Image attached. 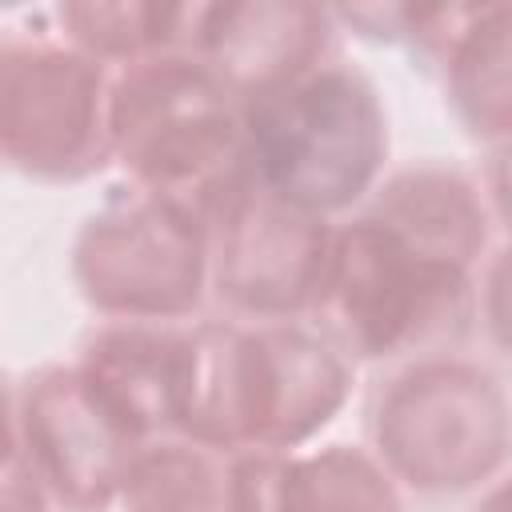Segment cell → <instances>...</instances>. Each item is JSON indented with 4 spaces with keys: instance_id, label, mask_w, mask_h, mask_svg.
Returning <instances> with one entry per match:
<instances>
[{
    "instance_id": "6da1fadb",
    "label": "cell",
    "mask_w": 512,
    "mask_h": 512,
    "mask_svg": "<svg viewBox=\"0 0 512 512\" xmlns=\"http://www.w3.org/2000/svg\"><path fill=\"white\" fill-rule=\"evenodd\" d=\"M356 368L316 320L200 316L188 324L176 436L220 456L312 448L348 408Z\"/></svg>"
},
{
    "instance_id": "7a4b0ae2",
    "label": "cell",
    "mask_w": 512,
    "mask_h": 512,
    "mask_svg": "<svg viewBox=\"0 0 512 512\" xmlns=\"http://www.w3.org/2000/svg\"><path fill=\"white\" fill-rule=\"evenodd\" d=\"M364 444L408 500H472L512 468V380L464 348L392 364L368 392Z\"/></svg>"
},
{
    "instance_id": "3957f363",
    "label": "cell",
    "mask_w": 512,
    "mask_h": 512,
    "mask_svg": "<svg viewBox=\"0 0 512 512\" xmlns=\"http://www.w3.org/2000/svg\"><path fill=\"white\" fill-rule=\"evenodd\" d=\"M248 176L276 200L348 220L392 172V116L380 84L340 52L244 108Z\"/></svg>"
},
{
    "instance_id": "277c9868",
    "label": "cell",
    "mask_w": 512,
    "mask_h": 512,
    "mask_svg": "<svg viewBox=\"0 0 512 512\" xmlns=\"http://www.w3.org/2000/svg\"><path fill=\"white\" fill-rule=\"evenodd\" d=\"M112 168L124 184L216 216L248 180L244 108L196 52L152 56L112 72Z\"/></svg>"
},
{
    "instance_id": "5b68a950",
    "label": "cell",
    "mask_w": 512,
    "mask_h": 512,
    "mask_svg": "<svg viewBox=\"0 0 512 512\" xmlns=\"http://www.w3.org/2000/svg\"><path fill=\"white\" fill-rule=\"evenodd\" d=\"M476 276L368 212L336 224L328 292L316 324L356 364H404L460 352L476 332Z\"/></svg>"
},
{
    "instance_id": "8992f818",
    "label": "cell",
    "mask_w": 512,
    "mask_h": 512,
    "mask_svg": "<svg viewBox=\"0 0 512 512\" xmlns=\"http://www.w3.org/2000/svg\"><path fill=\"white\" fill-rule=\"evenodd\" d=\"M68 280L96 320L192 324L212 300V220L120 180L80 216Z\"/></svg>"
},
{
    "instance_id": "52a82bcc",
    "label": "cell",
    "mask_w": 512,
    "mask_h": 512,
    "mask_svg": "<svg viewBox=\"0 0 512 512\" xmlns=\"http://www.w3.org/2000/svg\"><path fill=\"white\" fill-rule=\"evenodd\" d=\"M112 68L72 48L48 8L0 28V156L44 184H84L112 168Z\"/></svg>"
},
{
    "instance_id": "ba28073f",
    "label": "cell",
    "mask_w": 512,
    "mask_h": 512,
    "mask_svg": "<svg viewBox=\"0 0 512 512\" xmlns=\"http://www.w3.org/2000/svg\"><path fill=\"white\" fill-rule=\"evenodd\" d=\"M8 440L44 480L56 512H116L128 468L148 444L76 360H48L8 380Z\"/></svg>"
},
{
    "instance_id": "9c48e42d",
    "label": "cell",
    "mask_w": 512,
    "mask_h": 512,
    "mask_svg": "<svg viewBox=\"0 0 512 512\" xmlns=\"http://www.w3.org/2000/svg\"><path fill=\"white\" fill-rule=\"evenodd\" d=\"M332 248V220L276 200L248 176L212 216V304L248 324L316 320Z\"/></svg>"
},
{
    "instance_id": "30bf717a",
    "label": "cell",
    "mask_w": 512,
    "mask_h": 512,
    "mask_svg": "<svg viewBox=\"0 0 512 512\" xmlns=\"http://www.w3.org/2000/svg\"><path fill=\"white\" fill-rule=\"evenodd\" d=\"M332 4L312 0H224L200 4L192 52L248 108L336 56Z\"/></svg>"
},
{
    "instance_id": "8fae6325",
    "label": "cell",
    "mask_w": 512,
    "mask_h": 512,
    "mask_svg": "<svg viewBox=\"0 0 512 512\" xmlns=\"http://www.w3.org/2000/svg\"><path fill=\"white\" fill-rule=\"evenodd\" d=\"M72 360L144 440L176 436L188 324L92 320Z\"/></svg>"
},
{
    "instance_id": "7c38bea8",
    "label": "cell",
    "mask_w": 512,
    "mask_h": 512,
    "mask_svg": "<svg viewBox=\"0 0 512 512\" xmlns=\"http://www.w3.org/2000/svg\"><path fill=\"white\" fill-rule=\"evenodd\" d=\"M360 212L376 216L404 240L444 260H456L472 272H480V264L496 248L492 244L496 220H492L480 172L444 156L392 164V172Z\"/></svg>"
},
{
    "instance_id": "4fadbf2b",
    "label": "cell",
    "mask_w": 512,
    "mask_h": 512,
    "mask_svg": "<svg viewBox=\"0 0 512 512\" xmlns=\"http://www.w3.org/2000/svg\"><path fill=\"white\" fill-rule=\"evenodd\" d=\"M436 76L456 128L472 144L512 140V0L468 4Z\"/></svg>"
},
{
    "instance_id": "5bb4252c",
    "label": "cell",
    "mask_w": 512,
    "mask_h": 512,
    "mask_svg": "<svg viewBox=\"0 0 512 512\" xmlns=\"http://www.w3.org/2000/svg\"><path fill=\"white\" fill-rule=\"evenodd\" d=\"M48 20L72 48H80L84 56L120 72V68L152 60V56L192 52L196 28H200V4L68 0V4H52Z\"/></svg>"
},
{
    "instance_id": "9a60e30c",
    "label": "cell",
    "mask_w": 512,
    "mask_h": 512,
    "mask_svg": "<svg viewBox=\"0 0 512 512\" xmlns=\"http://www.w3.org/2000/svg\"><path fill=\"white\" fill-rule=\"evenodd\" d=\"M412 500L360 440H324L284 452L280 512H408Z\"/></svg>"
},
{
    "instance_id": "2e32d148",
    "label": "cell",
    "mask_w": 512,
    "mask_h": 512,
    "mask_svg": "<svg viewBox=\"0 0 512 512\" xmlns=\"http://www.w3.org/2000/svg\"><path fill=\"white\" fill-rule=\"evenodd\" d=\"M228 484V456L188 440H148L124 480L116 512H220Z\"/></svg>"
},
{
    "instance_id": "e0dca14e",
    "label": "cell",
    "mask_w": 512,
    "mask_h": 512,
    "mask_svg": "<svg viewBox=\"0 0 512 512\" xmlns=\"http://www.w3.org/2000/svg\"><path fill=\"white\" fill-rule=\"evenodd\" d=\"M476 332L512 364V240H500L476 276Z\"/></svg>"
},
{
    "instance_id": "ac0fdd59",
    "label": "cell",
    "mask_w": 512,
    "mask_h": 512,
    "mask_svg": "<svg viewBox=\"0 0 512 512\" xmlns=\"http://www.w3.org/2000/svg\"><path fill=\"white\" fill-rule=\"evenodd\" d=\"M280 464L284 452L228 456V484L220 512H280Z\"/></svg>"
},
{
    "instance_id": "d6986e66",
    "label": "cell",
    "mask_w": 512,
    "mask_h": 512,
    "mask_svg": "<svg viewBox=\"0 0 512 512\" xmlns=\"http://www.w3.org/2000/svg\"><path fill=\"white\" fill-rule=\"evenodd\" d=\"M0 512H56L44 480L28 464V456L12 444H4V464H0Z\"/></svg>"
},
{
    "instance_id": "ffe728a7",
    "label": "cell",
    "mask_w": 512,
    "mask_h": 512,
    "mask_svg": "<svg viewBox=\"0 0 512 512\" xmlns=\"http://www.w3.org/2000/svg\"><path fill=\"white\" fill-rule=\"evenodd\" d=\"M480 184H484L496 228L512 240V140L488 148V160L480 168Z\"/></svg>"
},
{
    "instance_id": "44dd1931",
    "label": "cell",
    "mask_w": 512,
    "mask_h": 512,
    "mask_svg": "<svg viewBox=\"0 0 512 512\" xmlns=\"http://www.w3.org/2000/svg\"><path fill=\"white\" fill-rule=\"evenodd\" d=\"M468 512H512V468H504L492 484H484L468 500Z\"/></svg>"
}]
</instances>
